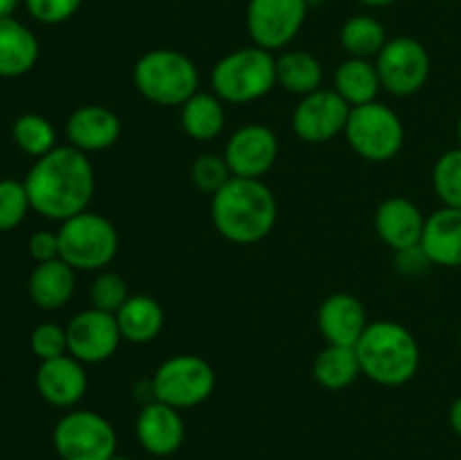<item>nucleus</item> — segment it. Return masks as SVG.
Returning <instances> with one entry per match:
<instances>
[{"instance_id": "f257e3e1", "label": "nucleus", "mask_w": 461, "mask_h": 460, "mask_svg": "<svg viewBox=\"0 0 461 460\" xmlns=\"http://www.w3.org/2000/svg\"><path fill=\"white\" fill-rule=\"evenodd\" d=\"M32 210L52 221H66L88 210L95 194V170L88 153L75 147H54L36 158L25 179Z\"/></svg>"}, {"instance_id": "f03ea898", "label": "nucleus", "mask_w": 461, "mask_h": 460, "mask_svg": "<svg viewBox=\"0 0 461 460\" xmlns=\"http://www.w3.org/2000/svg\"><path fill=\"white\" fill-rule=\"evenodd\" d=\"M212 221L228 242L239 246L259 244L277 224V198L261 179L232 176L212 197Z\"/></svg>"}, {"instance_id": "7ed1b4c3", "label": "nucleus", "mask_w": 461, "mask_h": 460, "mask_svg": "<svg viewBox=\"0 0 461 460\" xmlns=\"http://www.w3.org/2000/svg\"><path fill=\"white\" fill-rule=\"evenodd\" d=\"M360 373L378 386L396 388L412 382L421 365V347L405 325L374 320L356 343Z\"/></svg>"}, {"instance_id": "20e7f679", "label": "nucleus", "mask_w": 461, "mask_h": 460, "mask_svg": "<svg viewBox=\"0 0 461 460\" xmlns=\"http://www.w3.org/2000/svg\"><path fill=\"white\" fill-rule=\"evenodd\" d=\"M198 68L187 54L171 48L149 50L135 61L133 86L144 99L158 106H183L198 93Z\"/></svg>"}, {"instance_id": "39448f33", "label": "nucleus", "mask_w": 461, "mask_h": 460, "mask_svg": "<svg viewBox=\"0 0 461 460\" xmlns=\"http://www.w3.org/2000/svg\"><path fill=\"white\" fill-rule=\"evenodd\" d=\"M277 86V57L264 48H239L212 70V93L225 104H250Z\"/></svg>"}, {"instance_id": "423d86ee", "label": "nucleus", "mask_w": 461, "mask_h": 460, "mask_svg": "<svg viewBox=\"0 0 461 460\" xmlns=\"http://www.w3.org/2000/svg\"><path fill=\"white\" fill-rule=\"evenodd\" d=\"M59 235V257L75 271H104L120 251V235L99 212H79L61 221Z\"/></svg>"}, {"instance_id": "0eeeda50", "label": "nucleus", "mask_w": 461, "mask_h": 460, "mask_svg": "<svg viewBox=\"0 0 461 460\" xmlns=\"http://www.w3.org/2000/svg\"><path fill=\"white\" fill-rule=\"evenodd\" d=\"M345 138L349 147L365 161L390 162L403 149L405 129L394 108L372 102L351 108Z\"/></svg>"}, {"instance_id": "6e6552de", "label": "nucleus", "mask_w": 461, "mask_h": 460, "mask_svg": "<svg viewBox=\"0 0 461 460\" xmlns=\"http://www.w3.org/2000/svg\"><path fill=\"white\" fill-rule=\"evenodd\" d=\"M216 388V373L203 356L174 354L151 377V400L185 410L201 406Z\"/></svg>"}, {"instance_id": "1a4fd4ad", "label": "nucleus", "mask_w": 461, "mask_h": 460, "mask_svg": "<svg viewBox=\"0 0 461 460\" xmlns=\"http://www.w3.org/2000/svg\"><path fill=\"white\" fill-rule=\"evenodd\" d=\"M61 460H111L117 454V433L97 410H68L52 433Z\"/></svg>"}, {"instance_id": "9d476101", "label": "nucleus", "mask_w": 461, "mask_h": 460, "mask_svg": "<svg viewBox=\"0 0 461 460\" xmlns=\"http://www.w3.org/2000/svg\"><path fill=\"white\" fill-rule=\"evenodd\" d=\"M381 88L394 97H410L428 84L430 54L421 41L412 36H396L385 43L376 57Z\"/></svg>"}, {"instance_id": "9b49d317", "label": "nucleus", "mask_w": 461, "mask_h": 460, "mask_svg": "<svg viewBox=\"0 0 461 460\" xmlns=\"http://www.w3.org/2000/svg\"><path fill=\"white\" fill-rule=\"evenodd\" d=\"M309 9L306 0H250L246 12L248 34L257 48L268 52L284 50L300 34Z\"/></svg>"}, {"instance_id": "f8f14e48", "label": "nucleus", "mask_w": 461, "mask_h": 460, "mask_svg": "<svg viewBox=\"0 0 461 460\" xmlns=\"http://www.w3.org/2000/svg\"><path fill=\"white\" fill-rule=\"evenodd\" d=\"M351 106L333 88H320L304 95L293 108L291 124L297 138L309 144L331 143L345 133Z\"/></svg>"}, {"instance_id": "ddd939ff", "label": "nucleus", "mask_w": 461, "mask_h": 460, "mask_svg": "<svg viewBox=\"0 0 461 460\" xmlns=\"http://www.w3.org/2000/svg\"><path fill=\"white\" fill-rule=\"evenodd\" d=\"M66 334L68 354H72L84 365L104 363L115 354L122 343V332L115 314L95 309V307L72 316Z\"/></svg>"}, {"instance_id": "4468645a", "label": "nucleus", "mask_w": 461, "mask_h": 460, "mask_svg": "<svg viewBox=\"0 0 461 460\" xmlns=\"http://www.w3.org/2000/svg\"><path fill=\"white\" fill-rule=\"evenodd\" d=\"M279 156V140L266 124H246L232 133L223 149L232 176L264 179Z\"/></svg>"}, {"instance_id": "2eb2a0df", "label": "nucleus", "mask_w": 461, "mask_h": 460, "mask_svg": "<svg viewBox=\"0 0 461 460\" xmlns=\"http://www.w3.org/2000/svg\"><path fill=\"white\" fill-rule=\"evenodd\" d=\"M135 437L147 454L167 458L185 442V419L178 409L151 400L140 409L135 419Z\"/></svg>"}, {"instance_id": "dca6fc26", "label": "nucleus", "mask_w": 461, "mask_h": 460, "mask_svg": "<svg viewBox=\"0 0 461 460\" xmlns=\"http://www.w3.org/2000/svg\"><path fill=\"white\" fill-rule=\"evenodd\" d=\"M36 388L48 404L57 409H75L88 391L86 365L72 354L41 361L36 370Z\"/></svg>"}, {"instance_id": "f3484780", "label": "nucleus", "mask_w": 461, "mask_h": 460, "mask_svg": "<svg viewBox=\"0 0 461 460\" xmlns=\"http://www.w3.org/2000/svg\"><path fill=\"white\" fill-rule=\"evenodd\" d=\"M66 135L70 140V147L79 152H106L120 140L122 122L111 108L102 104H86L70 113L66 122Z\"/></svg>"}, {"instance_id": "a211bd4d", "label": "nucleus", "mask_w": 461, "mask_h": 460, "mask_svg": "<svg viewBox=\"0 0 461 460\" xmlns=\"http://www.w3.org/2000/svg\"><path fill=\"white\" fill-rule=\"evenodd\" d=\"M367 325L363 302L351 293H331L318 309V329L329 345L356 347Z\"/></svg>"}, {"instance_id": "6ab92c4d", "label": "nucleus", "mask_w": 461, "mask_h": 460, "mask_svg": "<svg viewBox=\"0 0 461 460\" xmlns=\"http://www.w3.org/2000/svg\"><path fill=\"white\" fill-rule=\"evenodd\" d=\"M423 225H426L423 212L419 210L417 203L405 197L385 198L374 215L376 235L394 253L421 244Z\"/></svg>"}, {"instance_id": "aec40b11", "label": "nucleus", "mask_w": 461, "mask_h": 460, "mask_svg": "<svg viewBox=\"0 0 461 460\" xmlns=\"http://www.w3.org/2000/svg\"><path fill=\"white\" fill-rule=\"evenodd\" d=\"M421 248L432 266L459 269L461 266V210L446 207L426 216L421 235Z\"/></svg>"}, {"instance_id": "412c9836", "label": "nucleus", "mask_w": 461, "mask_h": 460, "mask_svg": "<svg viewBox=\"0 0 461 460\" xmlns=\"http://www.w3.org/2000/svg\"><path fill=\"white\" fill-rule=\"evenodd\" d=\"M77 278L75 269L61 257L50 262H41L30 275V298L36 307L45 311L61 309L70 302L72 293H75Z\"/></svg>"}, {"instance_id": "4be33fe9", "label": "nucleus", "mask_w": 461, "mask_h": 460, "mask_svg": "<svg viewBox=\"0 0 461 460\" xmlns=\"http://www.w3.org/2000/svg\"><path fill=\"white\" fill-rule=\"evenodd\" d=\"M39 61V41L16 18H0V77H23Z\"/></svg>"}, {"instance_id": "5701e85b", "label": "nucleus", "mask_w": 461, "mask_h": 460, "mask_svg": "<svg viewBox=\"0 0 461 460\" xmlns=\"http://www.w3.org/2000/svg\"><path fill=\"white\" fill-rule=\"evenodd\" d=\"M117 325H120L122 341L133 343V345H147L160 336L165 327V311L162 305L151 296L135 293L122 305L115 314Z\"/></svg>"}, {"instance_id": "b1692460", "label": "nucleus", "mask_w": 461, "mask_h": 460, "mask_svg": "<svg viewBox=\"0 0 461 460\" xmlns=\"http://www.w3.org/2000/svg\"><path fill=\"white\" fill-rule=\"evenodd\" d=\"M333 90L351 108L376 102L378 93L383 90L381 79H378L376 63L372 59L349 57L333 72Z\"/></svg>"}, {"instance_id": "393cba45", "label": "nucleus", "mask_w": 461, "mask_h": 460, "mask_svg": "<svg viewBox=\"0 0 461 460\" xmlns=\"http://www.w3.org/2000/svg\"><path fill=\"white\" fill-rule=\"evenodd\" d=\"M180 124L192 140L219 138L225 129V102L214 93L198 90L180 106Z\"/></svg>"}, {"instance_id": "a878e982", "label": "nucleus", "mask_w": 461, "mask_h": 460, "mask_svg": "<svg viewBox=\"0 0 461 460\" xmlns=\"http://www.w3.org/2000/svg\"><path fill=\"white\" fill-rule=\"evenodd\" d=\"M322 63L304 50H288L277 57V84L293 95L315 93L322 88Z\"/></svg>"}, {"instance_id": "bb28decb", "label": "nucleus", "mask_w": 461, "mask_h": 460, "mask_svg": "<svg viewBox=\"0 0 461 460\" xmlns=\"http://www.w3.org/2000/svg\"><path fill=\"white\" fill-rule=\"evenodd\" d=\"M358 354L354 347L329 345L315 354L313 379L327 391H345L360 377Z\"/></svg>"}, {"instance_id": "cd10ccee", "label": "nucleus", "mask_w": 461, "mask_h": 460, "mask_svg": "<svg viewBox=\"0 0 461 460\" xmlns=\"http://www.w3.org/2000/svg\"><path fill=\"white\" fill-rule=\"evenodd\" d=\"M387 32L383 23L374 16H351L340 30V43L349 57L376 59L387 43Z\"/></svg>"}, {"instance_id": "c85d7f7f", "label": "nucleus", "mask_w": 461, "mask_h": 460, "mask_svg": "<svg viewBox=\"0 0 461 460\" xmlns=\"http://www.w3.org/2000/svg\"><path fill=\"white\" fill-rule=\"evenodd\" d=\"M14 143L30 156L41 158L57 147V131L52 122L36 113H25L14 122Z\"/></svg>"}, {"instance_id": "c756f323", "label": "nucleus", "mask_w": 461, "mask_h": 460, "mask_svg": "<svg viewBox=\"0 0 461 460\" xmlns=\"http://www.w3.org/2000/svg\"><path fill=\"white\" fill-rule=\"evenodd\" d=\"M432 188L446 207L461 210V147L448 149L432 167Z\"/></svg>"}, {"instance_id": "7c9ffc66", "label": "nucleus", "mask_w": 461, "mask_h": 460, "mask_svg": "<svg viewBox=\"0 0 461 460\" xmlns=\"http://www.w3.org/2000/svg\"><path fill=\"white\" fill-rule=\"evenodd\" d=\"M131 298L129 284L115 271H99L97 278L93 280L90 287V300H93L95 309L108 311V314H117L126 300Z\"/></svg>"}, {"instance_id": "2f4dec72", "label": "nucleus", "mask_w": 461, "mask_h": 460, "mask_svg": "<svg viewBox=\"0 0 461 460\" xmlns=\"http://www.w3.org/2000/svg\"><path fill=\"white\" fill-rule=\"evenodd\" d=\"M32 203L27 197L25 183L12 179L0 180V233H7V230L21 225Z\"/></svg>"}, {"instance_id": "473e14b6", "label": "nucleus", "mask_w": 461, "mask_h": 460, "mask_svg": "<svg viewBox=\"0 0 461 460\" xmlns=\"http://www.w3.org/2000/svg\"><path fill=\"white\" fill-rule=\"evenodd\" d=\"M189 176H192V183L196 185L201 192L212 194L214 197L230 179H232V171H230L228 162H225L223 153H203L196 161L192 162V170H189Z\"/></svg>"}, {"instance_id": "72a5a7b5", "label": "nucleus", "mask_w": 461, "mask_h": 460, "mask_svg": "<svg viewBox=\"0 0 461 460\" xmlns=\"http://www.w3.org/2000/svg\"><path fill=\"white\" fill-rule=\"evenodd\" d=\"M32 352L39 356L41 361L57 359V356L68 354V334L61 325L57 323H41L39 327L32 332Z\"/></svg>"}, {"instance_id": "f704fd0d", "label": "nucleus", "mask_w": 461, "mask_h": 460, "mask_svg": "<svg viewBox=\"0 0 461 460\" xmlns=\"http://www.w3.org/2000/svg\"><path fill=\"white\" fill-rule=\"evenodd\" d=\"M84 0H25V7L34 21L43 25H59L79 12Z\"/></svg>"}, {"instance_id": "c9c22d12", "label": "nucleus", "mask_w": 461, "mask_h": 460, "mask_svg": "<svg viewBox=\"0 0 461 460\" xmlns=\"http://www.w3.org/2000/svg\"><path fill=\"white\" fill-rule=\"evenodd\" d=\"M430 266L432 262L428 260V255L423 253L421 244L394 253V269L399 271L401 275H405V278H419V275L426 273Z\"/></svg>"}, {"instance_id": "e433bc0d", "label": "nucleus", "mask_w": 461, "mask_h": 460, "mask_svg": "<svg viewBox=\"0 0 461 460\" xmlns=\"http://www.w3.org/2000/svg\"><path fill=\"white\" fill-rule=\"evenodd\" d=\"M27 248H30V255L34 257L36 262H50L59 257V235L50 233V230H39L30 237L27 242Z\"/></svg>"}, {"instance_id": "4c0bfd02", "label": "nucleus", "mask_w": 461, "mask_h": 460, "mask_svg": "<svg viewBox=\"0 0 461 460\" xmlns=\"http://www.w3.org/2000/svg\"><path fill=\"white\" fill-rule=\"evenodd\" d=\"M448 422H450V428L455 431V436L461 437V395L453 401V404H450Z\"/></svg>"}, {"instance_id": "58836bf2", "label": "nucleus", "mask_w": 461, "mask_h": 460, "mask_svg": "<svg viewBox=\"0 0 461 460\" xmlns=\"http://www.w3.org/2000/svg\"><path fill=\"white\" fill-rule=\"evenodd\" d=\"M21 3L23 0H0V18H12V14L16 12Z\"/></svg>"}, {"instance_id": "ea45409f", "label": "nucleus", "mask_w": 461, "mask_h": 460, "mask_svg": "<svg viewBox=\"0 0 461 460\" xmlns=\"http://www.w3.org/2000/svg\"><path fill=\"white\" fill-rule=\"evenodd\" d=\"M360 3L367 5V7L378 9V7H387V5H392V3H394V0H360Z\"/></svg>"}, {"instance_id": "a19ab883", "label": "nucleus", "mask_w": 461, "mask_h": 460, "mask_svg": "<svg viewBox=\"0 0 461 460\" xmlns=\"http://www.w3.org/2000/svg\"><path fill=\"white\" fill-rule=\"evenodd\" d=\"M111 460H133V458H129V455H120V454H115V455H113Z\"/></svg>"}, {"instance_id": "79ce46f5", "label": "nucleus", "mask_w": 461, "mask_h": 460, "mask_svg": "<svg viewBox=\"0 0 461 460\" xmlns=\"http://www.w3.org/2000/svg\"><path fill=\"white\" fill-rule=\"evenodd\" d=\"M457 140H459V147H461V115H459V120H457Z\"/></svg>"}, {"instance_id": "37998d69", "label": "nucleus", "mask_w": 461, "mask_h": 460, "mask_svg": "<svg viewBox=\"0 0 461 460\" xmlns=\"http://www.w3.org/2000/svg\"><path fill=\"white\" fill-rule=\"evenodd\" d=\"M306 3H309V7H315V5H320L322 0H306Z\"/></svg>"}, {"instance_id": "c03bdc74", "label": "nucleus", "mask_w": 461, "mask_h": 460, "mask_svg": "<svg viewBox=\"0 0 461 460\" xmlns=\"http://www.w3.org/2000/svg\"><path fill=\"white\" fill-rule=\"evenodd\" d=\"M459 345H461V325H459Z\"/></svg>"}, {"instance_id": "a18cd8bd", "label": "nucleus", "mask_w": 461, "mask_h": 460, "mask_svg": "<svg viewBox=\"0 0 461 460\" xmlns=\"http://www.w3.org/2000/svg\"><path fill=\"white\" fill-rule=\"evenodd\" d=\"M459 460H461V458H459Z\"/></svg>"}]
</instances>
